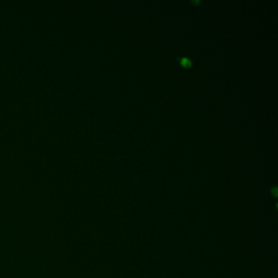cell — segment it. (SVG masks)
<instances>
[{
    "label": "cell",
    "instance_id": "obj_1",
    "mask_svg": "<svg viewBox=\"0 0 278 278\" xmlns=\"http://www.w3.org/2000/svg\"><path fill=\"white\" fill-rule=\"evenodd\" d=\"M178 60H179V63L181 64L183 67L189 68L192 65V61L188 57H181V58H178Z\"/></svg>",
    "mask_w": 278,
    "mask_h": 278
},
{
    "label": "cell",
    "instance_id": "obj_2",
    "mask_svg": "<svg viewBox=\"0 0 278 278\" xmlns=\"http://www.w3.org/2000/svg\"><path fill=\"white\" fill-rule=\"evenodd\" d=\"M272 193L276 196V195H277V188H272Z\"/></svg>",
    "mask_w": 278,
    "mask_h": 278
},
{
    "label": "cell",
    "instance_id": "obj_3",
    "mask_svg": "<svg viewBox=\"0 0 278 278\" xmlns=\"http://www.w3.org/2000/svg\"><path fill=\"white\" fill-rule=\"evenodd\" d=\"M199 3H200V2H199V1H193V4H198Z\"/></svg>",
    "mask_w": 278,
    "mask_h": 278
}]
</instances>
